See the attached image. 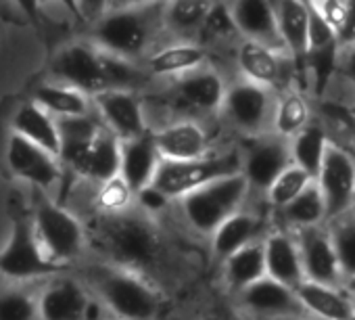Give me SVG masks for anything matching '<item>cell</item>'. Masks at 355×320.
Returning a JSON list of instances; mask_svg holds the SVG:
<instances>
[{
  "label": "cell",
  "mask_w": 355,
  "mask_h": 320,
  "mask_svg": "<svg viewBox=\"0 0 355 320\" xmlns=\"http://www.w3.org/2000/svg\"><path fill=\"white\" fill-rule=\"evenodd\" d=\"M320 224H326V210L315 180L288 205L272 214V226H280L291 233Z\"/></svg>",
  "instance_id": "31"
},
{
  "label": "cell",
  "mask_w": 355,
  "mask_h": 320,
  "mask_svg": "<svg viewBox=\"0 0 355 320\" xmlns=\"http://www.w3.org/2000/svg\"><path fill=\"white\" fill-rule=\"evenodd\" d=\"M261 243H263L266 276L284 287L297 289L305 280V276H303L301 255L295 235L286 228L270 226Z\"/></svg>",
  "instance_id": "22"
},
{
  "label": "cell",
  "mask_w": 355,
  "mask_h": 320,
  "mask_svg": "<svg viewBox=\"0 0 355 320\" xmlns=\"http://www.w3.org/2000/svg\"><path fill=\"white\" fill-rule=\"evenodd\" d=\"M234 63L239 78L280 92L297 86V63L284 55L270 51L261 44L241 40L234 49Z\"/></svg>",
  "instance_id": "11"
},
{
  "label": "cell",
  "mask_w": 355,
  "mask_h": 320,
  "mask_svg": "<svg viewBox=\"0 0 355 320\" xmlns=\"http://www.w3.org/2000/svg\"><path fill=\"white\" fill-rule=\"evenodd\" d=\"M355 44V3L347 0V17L336 34V49H347Z\"/></svg>",
  "instance_id": "42"
},
{
  "label": "cell",
  "mask_w": 355,
  "mask_h": 320,
  "mask_svg": "<svg viewBox=\"0 0 355 320\" xmlns=\"http://www.w3.org/2000/svg\"><path fill=\"white\" fill-rule=\"evenodd\" d=\"M278 34L286 55L299 65L307 55V24H309V3L303 0H280L272 3Z\"/></svg>",
  "instance_id": "27"
},
{
  "label": "cell",
  "mask_w": 355,
  "mask_h": 320,
  "mask_svg": "<svg viewBox=\"0 0 355 320\" xmlns=\"http://www.w3.org/2000/svg\"><path fill=\"white\" fill-rule=\"evenodd\" d=\"M53 82L71 86L88 96L109 90L103 67V53L92 42H76L61 49L51 65Z\"/></svg>",
  "instance_id": "12"
},
{
  "label": "cell",
  "mask_w": 355,
  "mask_h": 320,
  "mask_svg": "<svg viewBox=\"0 0 355 320\" xmlns=\"http://www.w3.org/2000/svg\"><path fill=\"white\" fill-rule=\"evenodd\" d=\"M347 149H349V151H351V153L355 155V134H353V138L349 140V144H347Z\"/></svg>",
  "instance_id": "46"
},
{
  "label": "cell",
  "mask_w": 355,
  "mask_h": 320,
  "mask_svg": "<svg viewBox=\"0 0 355 320\" xmlns=\"http://www.w3.org/2000/svg\"><path fill=\"white\" fill-rule=\"evenodd\" d=\"M11 128H13V134L30 140L32 144L49 151L51 155L59 159L61 140H59L57 121L34 101H26L17 107L11 119Z\"/></svg>",
  "instance_id": "28"
},
{
  "label": "cell",
  "mask_w": 355,
  "mask_h": 320,
  "mask_svg": "<svg viewBox=\"0 0 355 320\" xmlns=\"http://www.w3.org/2000/svg\"><path fill=\"white\" fill-rule=\"evenodd\" d=\"M315 185L324 199L326 222L351 212L355 203V155L347 146L330 140Z\"/></svg>",
  "instance_id": "8"
},
{
  "label": "cell",
  "mask_w": 355,
  "mask_h": 320,
  "mask_svg": "<svg viewBox=\"0 0 355 320\" xmlns=\"http://www.w3.org/2000/svg\"><path fill=\"white\" fill-rule=\"evenodd\" d=\"M90 285L115 320H153L161 310V295L140 274L121 268H96Z\"/></svg>",
  "instance_id": "3"
},
{
  "label": "cell",
  "mask_w": 355,
  "mask_h": 320,
  "mask_svg": "<svg viewBox=\"0 0 355 320\" xmlns=\"http://www.w3.org/2000/svg\"><path fill=\"white\" fill-rule=\"evenodd\" d=\"M228 11L241 40L255 42L270 51L286 55L278 34L272 3H263V0H241V3H228Z\"/></svg>",
  "instance_id": "21"
},
{
  "label": "cell",
  "mask_w": 355,
  "mask_h": 320,
  "mask_svg": "<svg viewBox=\"0 0 355 320\" xmlns=\"http://www.w3.org/2000/svg\"><path fill=\"white\" fill-rule=\"evenodd\" d=\"M59 272H63V266L44 255L34 235L32 220H17L5 249L0 251V274L11 280H34L42 276H55Z\"/></svg>",
  "instance_id": "9"
},
{
  "label": "cell",
  "mask_w": 355,
  "mask_h": 320,
  "mask_svg": "<svg viewBox=\"0 0 355 320\" xmlns=\"http://www.w3.org/2000/svg\"><path fill=\"white\" fill-rule=\"evenodd\" d=\"M297 299L311 320H355L353 299L343 287H328L303 280L297 289Z\"/></svg>",
  "instance_id": "24"
},
{
  "label": "cell",
  "mask_w": 355,
  "mask_h": 320,
  "mask_svg": "<svg viewBox=\"0 0 355 320\" xmlns=\"http://www.w3.org/2000/svg\"><path fill=\"white\" fill-rule=\"evenodd\" d=\"M32 101L42 107L49 115H53L55 119L61 117H78V115H88L94 111L92 107V96L59 84V82H44L40 86H36Z\"/></svg>",
  "instance_id": "30"
},
{
  "label": "cell",
  "mask_w": 355,
  "mask_h": 320,
  "mask_svg": "<svg viewBox=\"0 0 355 320\" xmlns=\"http://www.w3.org/2000/svg\"><path fill=\"white\" fill-rule=\"evenodd\" d=\"M313 119H315L313 101L301 88L291 86V88L276 92L272 126H270L272 134H276L284 140H293Z\"/></svg>",
  "instance_id": "26"
},
{
  "label": "cell",
  "mask_w": 355,
  "mask_h": 320,
  "mask_svg": "<svg viewBox=\"0 0 355 320\" xmlns=\"http://www.w3.org/2000/svg\"><path fill=\"white\" fill-rule=\"evenodd\" d=\"M286 320H311V318H307V316H295V318H286Z\"/></svg>",
  "instance_id": "47"
},
{
  "label": "cell",
  "mask_w": 355,
  "mask_h": 320,
  "mask_svg": "<svg viewBox=\"0 0 355 320\" xmlns=\"http://www.w3.org/2000/svg\"><path fill=\"white\" fill-rule=\"evenodd\" d=\"M136 197H138V203H140L146 212H150V214H153V212L163 210V208L169 203V201H167L159 191H155L153 187H146V189H144V191H140Z\"/></svg>",
  "instance_id": "44"
},
{
  "label": "cell",
  "mask_w": 355,
  "mask_h": 320,
  "mask_svg": "<svg viewBox=\"0 0 355 320\" xmlns=\"http://www.w3.org/2000/svg\"><path fill=\"white\" fill-rule=\"evenodd\" d=\"M328 142H330L328 132L318 119H313L303 132H299L293 140H288L291 164L299 166L303 172H307L315 180Z\"/></svg>",
  "instance_id": "34"
},
{
  "label": "cell",
  "mask_w": 355,
  "mask_h": 320,
  "mask_svg": "<svg viewBox=\"0 0 355 320\" xmlns=\"http://www.w3.org/2000/svg\"><path fill=\"white\" fill-rule=\"evenodd\" d=\"M0 320H38V303L26 289L0 293Z\"/></svg>",
  "instance_id": "38"
},
{
  "label": "cell",
  "mask_w": 355,
  "mask_h": 320,
  "mask_svg": "<svg viewBox=\"0 0 355 320\" xmlns=\"http://www.w3.org/2000/svg\"><path fill=\"white\" fill-rule=\"evenodd\" d=\"M80 176L96 187H103L119 176V140L105 128L88 149Z\"/></svg>",
  "instance_id": "33"
},
{
  "label": "cell",
  "mask_w": 355,
  "mask_h": 320,
  "mask_svg": "<svg viewBox=\"0 0 355 320\" xmlns=\"http://www.w3.org/2000/svg\"><path fill=\"white\" fill-rule=\"evenodd\" d=\"M32 228L44 255L63 268L84 253L86 228L82 220L61 203L51 199L38 201L32 216Z\"/></svg>",
  "instance_id": "6"
},
{
  "label": "cell",
  "mask_w": 355,
  "mask_h": 320,
  "mask_svg": "<svg viewBox=\"0 0 355 320\" xmlns=\"http://www.w3.org/2000/svg\"><path fill=\"white\" fill-rule=\"evenodd\" d=\"M132 191L123 185V180L117 176L115 180L98 187L96 193V205L101 208V212H105V216H115L125 212V208L130 205L132 199Z\"/></svg>",
  "instance_id": "39"
},
{
  "label": "cell",
  "mask_w": 355,
  "mask_h": 320,
  "mask_svg": "<svg viewBox=\"0 0 355 320\" xmlns=\"http://www.w3.org/2000/svg\"><path fill=\"white\" fill-rule=\"evenodd\" d=\"M214 320H247L245 316H220V318H214Z\"/></svg>",
  "instance_id": "45"
},
{
  "label": "cell",
  "mask_w": 355,
  "mask_h": 320,
  "mask_svg": "<svg viewBox=\"0 0 355 320\" xmlns=\"http://www.w3.org/2000/svg\"><path fill=\"white\" fill-rule=\"evenodd\" d=\"M92 107L103 128L119 142L150 132L142 99L132 90H103L92 96Z\"/></svg>",
  "instance_id": "13"
},
{
  "label": "cell",
  "mask_w": 355,
  "mask_h": 320,
  "mask_svg": "<svg viewBox=\"0 0 355 320\" xmlns=\"http://www.w3.org/2000/svg\"><path fill=\"white\" fill-rule=\"evenodd\" d=\"M288 164V140L272 132L247 138L245 149H241V174L247 180L251 195L257 197H263L268 187Z\"/></svg>",
  "instance_id": "10"
},
{
  "label": "cell",
  "mask_w": 355,
  "mask_h": 320,
  "mask_svg": "<svg viewBox=\"0 0 355 320\" xmlns=\"http://www.w3.org/2000/svg\"><path fill=\"white\" fill-rule=\"evenodd\" d=\"M150 5H111L92 28V44L123 61H140L161 26V13L150 15Z\"/></svg>",
  "instance_id": "2"
},
{
  "label": "cell",
  "mask_w": 355,
  "mask_h": 320,
  "mask_svg": "<svg viewBox=\"0 0 355 320\" xmlns=\"http://www.w3.org/2000/svg\"><path fill=\"white\" fill-rule=\"evenodd\" d=\"M353 312H355V299H353Z\"/></svg>",
  "instance_id": "48"
},
{
  "label": "cell",
  "mask_w": 355,
  "mask_h": 320,
  "mask_svg": "<svg viewBox=\"0 0 355 320\" xmlns=\"http://www.w3.org/2000/svg\"><path fill=\"white\" fill-rule=\"evenodd\" d=\"M234 299L241 316L247 320H286L305 316L295 289L284 287L268 276L234 295Z\"/></svg>",
  "instance_id": "14"
},
{
  "label": "cell",
  "mask_w": 355,
  "mask_h": 320,
  "mask_svg": "<svg viewBox=\"0 0 355 320\" xmlns=\"http://www.w3.org/2000/svg\"><path fill=\"white\" fill-rule=\"evenodd\" d=\"M299 255H301V268L303 276L309 283L328 285V287H343V272L338 266V258L328 233L326 224L293 230Z\"/></svg>",
  "instance_id": "16"
},
{
  "label": "cell",
  "mask_w": 355,
  "mask_h": 320,
  "mask_svg": "<svg viewBox=\"0 0 355 320\" xmlns=\"http://www.w3.org/2000/svg\"><path fill=\"white\" fill-rule=\"evenodd\" d=\"M96 237L115 268L136 274L157 266L163 255V239L159 230L142 216H130L125 212L107 216L103 218Z\"/></svg>",
  "instance_id": "1"
},
{
  "label": "cell",
  "mask_w": 355,
  "mask_h": 320,
  "mask_svg": "<svg viewBox=\"0 0 355 320\" xmlns=\"http://www.w3.org/2000/svg\"><path fill=\"white\" fill-rule=\"evenodd\" d=\"M336 49V32L322 19V15L309 3V24H307V53H322Z\"/></svg>",
  "instance_id": "40"
},
{
  "label": "cell",
  "mask_w": 355,
  "mask_h": 320,
  "mask_svg": "<svg viewBox=\"0 0 355 320\" xmlns=\"http://www.w3.org/2000/svg\"><path fill=\"white\" fill-rule=\"evenodd\" d=\"M228 82L214 65H203L175 78L171 84V96L175 103L191 109L197 115H220Z\"/></svg>",
  "instance_id": "17"
},
{
  "label": "cell",
  "mask_w": 355,
  "mask_h": 320,
  "mask_svg": "<svg viewBox=\"0 0 355 320\" xmlns=\"http://www.w3.org/2000/svg\"><path fill=\"white\" fill-rule=\"evenodd\" d=\"M336 71L349 78L355 84V44L347 49H336Z\"/></svg>",
  "instance_id": "43"
},
{
  "label": "cell",
  "mask_w": 355,
  "mask_h": 320,
  "mask_svg": "<svg viewBox=\"0 0 355 320\" xmlns=\"http://www.w3.org/2000/svg\"><path fill=\"white\" fill-rule=\"evenodd\" d=\"M251 189L243 174L218 178L178 201L180 214L189 228L203 237H211L214 230L232 214L247 208Z\"/></svg>",
  "instance_id": "4"
},
{
  "label": "cell",
  "mask_w": 355,
  "mask_h": 320,
  "mask_svg": "<svg viewBox=\"0 0 355 320\" xmlns=\"http://www.w3.org/2000/svg\"><path fill=\"white\" fill-rule=\"evenodd\" d=\"M209 7L211 3H201V0L165 3L161 5V26L175 38V42H199Z\"/></svg>",
  "instance_id": "29"
},
{
  "label": "cell",
  "mask_w": 355,
  "mask_h": 320,
  "mask_svg": "<svg viewBox=\"0 0 355 320\" xmlns=\"http://www.w3.org/2000/svg\"><path fill=\"white\" fill-rule=\"evenodd\" d=\"M199 38H201V42H199L201 47H203V42H211V44H228V42L239 44L241 42V36L232 24L226 3H211Z\"/></svg>",
  "instance_id": "37"
},
{
  "label": "cell",
  "mask_w": 355,
  "mask_h": 320,
  "mask_svg": "<svg viewBox=\"0 0 355 320\" xmlns=\"http://www.w3.org/2000/svg\"><path fill=\"white\" fill-rule=\"evenodd\" d=\"M336 258H338V266L343 272V280L345 278H353L355 276V214L347 212L330 222H326Z\"/></svg>",
  "instance_id": "36"
},
{
  "label": "cell",
  "mask_w": 355,
  "mask_h": 320,
  "mask_svg": "<svg viewBox=\"0 0 355 320\" xmlns=\"http://www.w3.org/2000/svg\"><path fill=\"white\" fill-rule=\"evenodd\" d=\"M207 65V49L199 42H171L146 57L148 78H180Z\"/></svg>",
  "instance_id": "25"
},
{
  "label": "cell",
  "mask_w": 355,
  "mask_h": 320,
  "mask_svg": "<svg viewBox=\"0 0 355 320\" xmlns=\"http://www.w3.org/2000/svg\"><path fill=\"white\" fill-rule=\"evenodd\" d=\"M274 101V90L236 78L228 82L220 115L234 132L243 134L245 138H253L270 132Z\"/></svg>",
  "instance_id": "7"
},
{
  "label": "cell",
  "mask_w": 355,
  "mask_h": 320,
  "mask_svg": "<svg viewBox=\"0 0 355 320\" xmlns=\"http://www.w3.org/2000/svg\"><path fill=\"white\" fill-rule=\"evenodd\" d=\"M7 164L15 178L42 193H51L63 178V168L55 155L17 134H11L7 142Z\"/></svg>",
  "instance_id": "15"
},
{
  "label": "cell",
  "mask_w": 355,
  "mask_h": 320,
  "mask_svg": "<svg viewBox=\"0 0 355 320\" xmlns=\"http://www.w3.org/2000/svg\"><path fill=\"white\" fill-rule=\"evenodd\" d=\"M311 7L338 34V30L347 17V0H315V3H311Z\"/></svg>",
  "instance_id": "41"
},
{
  "label": "cell",
  "mask_w": 355,
  "mask_h": 320,
  "mask_svg": "<svg viewBox=\"0 0 355 320\" xmlns=\"http://www.w3.org/2000/svg\"><path fill=\"white\" fill-rule=\"evenodd\" d=\"M270 226H272V214H261L257 210H249V203H247V208H243L241 212L226 218L214 230V235L209 237L211 251L220 262H224L239 249H243L255 241H261L266 237V233L270 230Z\"/></svg>",
  "instance_id": "19"
},
{
  "label": "cell",
  "mask_w": 355,
  "mask_h": 320,
  "mask_svg": "<svg viewBox=\"0 0 355 320\" xmlns=\"http://www.w3.org/2000/svg\"><path fill=\"white\" fill-rule=\"evenodd\" d=\"M159 162L161 157L153 140V130L144 136L119 142V178L134 197L150 187Z\"/></svg>",
  "instance_id": "23"
},
{
  "label": "cell",
  "mask_w": 355,
  "mask_h": 320,
  "mask_svg": "<svg viewBox=\"0 0 355 320\" xmlns=\"http://www.w3.org/2000/svg\"><path fill=\"white\" fill-rule=\"evenodd\" d=\"M351 212H353V214H355V203H353V210H351Z\"/></svg>",
  "instance_id": "49"
},
{
  "label": "cell",
  "mask_w": 355,
  "mask_h": 320,
  "mask_svg": "<svg viewBox=\"0 0 355 320\" xmlns=\"http://www.w3.org/2000/svg\"><path fill=\"white\" fill-rule=\"evenodd\" d=\"M224 270V283L232 295H239L253 283L261 280L266 276V262H263V243L255 241L230 258L222 262Z\"/></svg>",
  "instance_id": "32"
},
{
  "label": "cell",
  "mask_w": 355,
  "mask_h": 320,
  "mask_svg": "<svg viewBox=\"0 0 355 320\" xmlns=\"http://www.w3.org/2000/svg\"><path fill=\"white\" fill-rule=\"evenodd\" d=\"M313 183V178L303 172L299 166L295 164H288L278 176L276 180L268 187V191L263 193V203L266 208L270 210V214L282 210L284 205H288L295 197H299L309 185Z\"/></svg>",
  "instance_id": "35"
},
{
  "label": "cell",
  "mask_w": 355,
  "mask_h": 320,
  "mask_svg": "<svg viewBox=\"0 0 355 320\" xmlns=\"http://www.w3.org/2000/svg\"><path fill=\"white\" fill-rule=\"evenodd\" d=\"M159 157L165 162H191L211 153L207 128L199 119H175L153 132Z\"/></svg>",
  "instance_id": "18"
},
{
  "label": "cell",
  "mask_w": 355,
  "mask_h": 320,
  "mask_svg": "<svg viewBox=\"0 0 355 320\" xmlns=\"http://www.w3.org/2000/svg\"><path fill=\"white\" fill-rule=\"evenodd\" d=\"M92 301L78 278L57 276L36 295L38 320H86Z\"/></svg>",
  "instance_id": "20"
},
{
  "label": "cell",
  "mask_w": 355,
  "mask_h": 320,
  "mask_svg": "<svg viewBox=\"0 0 355 320\" xmlns=\"http://www.w3.org/2000/svg\"><path fill=\"white\" fill-rule=\"evenodd\" d=\"M232 174H241V151L209 153L191 162H165L161 159L150 187L159 191L167 201H180L189 193Z\"/></svg>",
  "instance_id": "5"
}]
</instances>
